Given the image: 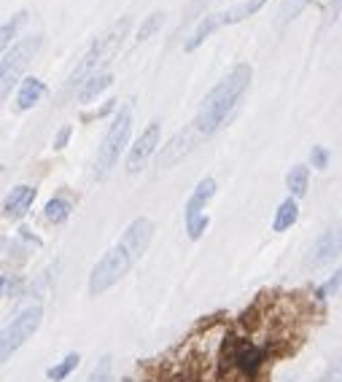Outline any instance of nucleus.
Instances as JSON below:
<instances>
[{"label": "nucleus", "instance_id": "nucleus-1", "mask_svg": "<svg viewBox=\"0 0 342 382\" xmlns=\"http://www.w3.org/2000/svg\"><path fill=\"white\" fill-rule=\"evenodd\" d=\"M151 237H154V224H151L149 218L133 221L119 243L114 245L103 259L94 264V269H92L90 275V293L97 296V293H105L111 286H116L121 277L133 269L135 261L149 250Z\"/></svg>", "mask_w": 342, "mask_h": 382}, {"label": "nucleus", "instance_id": "nucleus-2", "mask_svg": "<svg viewBox=\"0 0 342 382\" xmlns=\"http://www.w3.org/2000/svg\"><path fill=\"white\" fill-rule=\"evenodd\" d=\"M251 73H253L251 65H248V62H240V65H235V68L205 94L202 106H200L197 116H194V127L200 129V135L216 132V129L229 119V113L235 110L240 97L245 94L248 84H251Z\"/></svg>", "mask_w": 342, "mask_h": 382}, {"label": "nucleus", "instance_id": "nucleus-3", "mask_svg": "<svg viewBox=\"0 0 342 382\" xmlns=\"http://www.w3.org/2000/svg\"><path fill=\"white\" fill-rule=\"evenodd\" d=\"M130 25H133V19L130 16H124L119 22H114L108 30L87 49V54L81 57V62L75 65V70L71 73V81H68V89H78L87 78L97 76V73H105V65L111 62V57L116 54L124 44V35L130 32Z\"/></svg>", "mask_w": 342, "mask_h": 382}, {"label": "nucleus", "instance_id": "nucleus-4", "mask_svg": "<svg viewBox=\"0 0 342 382\" xmlns=\"http://www.w3.org/2000/svg\"><path fill=\"white\" fill-rule=\"evenodd\" d=\"M41 46H44V35H28V38L16 41L14 46L3 51V62H0V94H3V100L16 87V81L28 70V65Z\"/></svg>", "mask_w": 342, "mask_h": 382}, {"label": "nucleus", "instance_id": "nucleus-5", "mask_svg": "<svg viewBox=\"0 0 342 382\" xmlns=\"http://www.w3.org/2000/svg\"><path fill=\"white\" fill-rule=\"evenodd\" d=\"M130 129H133V113L130 108L124 106L119 108V113L114 116V122L108 127V132L103 135V143L97 148V162H94V175L97 178H105L111 167L119 162V153L124 151L127 146V138H130Z\"/></svg>", "mask_w": 342, "mask_h": 382}, {"label": "nucleus", "instance_id": "nucleus-6", "mask_svg": "<svg viewBox=\"0 0 342 382\" xmlns=\"http://www.w3.org/2000/svg\"><path fill=\"white\" fill-rule=\"evenodd\" d=\"M41 318H44V310H41V305L25 307V310L16 315L14 321H11V326L3 331V358H8L16 348H22V345H25V342H28V339L38 331Z\"/></svg>", "mask_w": 342, "mask_h": 382}, {"label": "nucleus", "instance_id": "nucleus-7", "mask_svg": "<svg viewBox=\"0 0 342 382\" xmlns=\"http://www.w3.org/2000/svg\"><path fill=\"white\" fill-rule=\"evenodd\" d=\"M216 194V181L213 178H202L197 189L192 191V197L186 202V210H183V218H186V231L192 240H200L202 231L208 229V215H205V205L208 199Z\"/></svg>", "mask_w": 342, "mask_h": 382}, {"label": "nucleus", "instance_id": "nucleus-8", "mask_svg": "<svg viewBox=\"0 0 342 382\" xmlns=\"http://www.w3.org/2000/svg\"><path fill=\"white\" fill-rule=\"evenodd\" d=\"M157 146H159V122H151L149 127L143 129V135L135 140L133 151L127 156V170H130V172H138V170L146 167L151 153L157 151Z\"/></svg>", "mask_w": 342, "mask_h": 382}, {"label": "nucleus", "instance_id": "nucleus-9", "mask_svg": "<svg viewBox=\"0 0 342 382\" xmlns=\"http://www.w3.org/2000/svg\"><path fill=\"white\" fill-rule=\"evenodd\" d=\"M194 132H200L197 127H186V129H181V132H176L173 138L167 140L162 146V151H159V167H173L176 162H181L186 153L194 148Z\"/></svg>", "mask_w": 342, "mask_h": 382}, {"label": "nucleus", "instance_id": "nucleus-10", "mask_svg": "<svg viewBox=\"0 0 342 382\" xmlns=\"http://www.w3.org/2000/svg\"><path fill=\"white\" fill-rule=\"evenodd\" d=\"M340 253H342V229L331 227V229H326L315 240L307 264H310V267H324V264L337 259Z\"/></svg>", "mask_w": 342, "mask_h": 382}, {"label": "nucleus", "instance_id": "nucleus-11", "mask_svg": "<svg viewBox=\"0 0 342 382\" xmlns=\"http://www.w3.org/2000/svg\"><path fill=\"white\" fill-rule=\"evenodd\" d=\"M32 199H35V189L32 186H16L11 189V194L3 202V215L6 218H22L30 210Z\"/></svg>", "mask_w": 342, "mask_h": 382}, {"label": "nucleus", "instance_id": "nucleus-12", "mask_svg": "<svg viewBox=\"0 0 342 382\" xmlns=\"http://www.w3.org/2000/svg\"><path fill=\"white\" fill-rule=\"evenodd\" d=\"M44 89L46 87L41 78H35V76L25 78L22 87H19V94H16V108H19V110H30V108L44 97Z\"/></svg>", "mask_w": 342, "mask_h": 382}, {"label": "nucleus", "instance_id": "nucleus-13", "mask_svg": "<svg viewBox=\"0 0 342 382\" xmlns=\"http://www.w3.org/2000/svg\"><path fill=\"white\" fill-rule=\"evenodd\" d=\"M297 218H299V205H297V199H294V197L283 199L281 208H278V213H275V221H272V229H275V231L291 229V227L297 224Z\"/></svg>", "mask_w": 342, "mask_h": 382}, {"label": "nucleus", "instance_id": "nucleus-14", "mask_svg": "<svg viewBox=\"0 0 342 382\" xmlns=\"http://www.w3.org/2000/svg\"><path fill=\"white\" fill-rule=\"evenodd\" d=\"M264 3H267V0H243V3H238V6H232L229 11H224L221 25H238V22H243V19H248V16L256 14Z\"/></svg>", "mask_w": 342, "mask_h": 382}, {"label": "nucleus", "instance_id": "nucleus-15", "mask_svg": "<svg viewBox=\"0 0 342 382\" xmlns=\"http://www.w3.org/2000/svg\"><path fill=\"white\" fill-rule=\"evenodd\" d=\"M111 81H114V78H111V73H108V70H105V73H97V76H92V78H87V81L78 87V100H81V103H92L97 94L103 92L105 87H111Z\"/></svg>", "mask_w": 342, "mask_h": 382}, {"label": "nucleus", "instance_id": "nucleus-16", "mask_svg": "<svg viewBox=\"0 0 342 382\" xmlns=\"http://www.w3.org/2000/svg\"><path fill=\"white\" fill-rule=\"evenodd\" d=\"M219 25H221V14H219V16L208 14L205 19H202V22H200V25H197V30H194V35L189 38V41H186V46H183V49H186V51H194V49L200 46V44L208 38L210 32L219 27Z\"/></svg>", "mask_w": 342, "mask_h": 382}, {"label": "nucleus", "instance_id": "nucleus-17", "mask_svg": "<svg viewBox=\"0 0 342 382\" xmlns=\"http://www.w3.org/2000/svg\"><path fill=\"white\" fill-rule=\"evenodd\" d=\"M307 178H310V167H307V165H297V167L288 170L286 186H288L291 197H302V194L307 191Z\"/></svg>", "mask_w": 342, "mask_h": 382}, {"label": "nucleus", "instance_id": "nucleus-18", "mask_svg": "<svg viewBox=\"0 0 342 382\" xmlns=\"http://www.w3.org/2000/svg\"><path fill=\"white\" fill-rule=\"evenodd\" d=\"M78 358H81L78 352H68L60 364H54V367L46 371V377H49L51 382H62L65 377H71V374L75 371V367H78Z\"/></svg>", "mask_w": 342, "mask_h": 382}, {"label": "nucleus", "instance_id": "nucleus-19", "mask_svg": "<svg viewBox=\"0 0 342 382\" xmlns=\"http://www.w3.org/2000/svg\"><path fill=\"white\" fill-rule=\"evenodd\" d=\"M44 215H46V221H51V224H62V221L71 215V202L65 197H51L46 202Z\"/></svg>", "mask_w": 342, "mask_h": 382}, {"label": "nucleus", "instance_id": "nucleus-20", "mask_svg": "<svg viewBox=\"0 0 342 382\" xmlns=\"http://www.w3.org/2000/svg\"><path fill=\"white\" fill-rule=\"evenodd\" d=\"M164 25V11H154V14H149L146 19H143V25H140V30H138V41H149L154 32L159 30Z\"/></svg>", "mask_w": 342, "mask_h": 382}, {"label": "nucleus", "instance_id": "nucleus-21", "mask_svg": "<svg viewBox=\"0 0 342 382\" xmlns=\"http://www.w3.org/2000/svg\"><path fill=\"white\" fill-rule=\"evenodd\" d=\"M238 361H240V367H243V371L253 374L256 367H259V352L253 350V348H243V350L238 352Z\"/></svg>", "mask_w": 342, "mask_h": 382}, {"label": "nucleus", "instance_id": "nucleus-22", "mask_svg": "<svg viewBox=\"0 0 342 382\" xmlns=\"http://www.w3.org/2000/svg\"><path fill=\"white\" fill-rule=\"evenodd\" d=\"M25 19H28V11H19V14H16L14 19H11V22H6V25H3V35H0V41H3V46H6V44H8L11 38H14L16 30H19V25H22Z\"/></svg>", "mask_w": 342, "mask_h": 382}, {"label": "nucleus", "instance_id": "nucleus-23", "mask_svg": "<svg viewBox=\"0 0 342 382\" xmlns=\"http://www.w3.org/2000/svg\"><path fill=\"white\" fill-rule=\"evenodd\" d=\"M307 3H310V0H286V3H283V8H281V25H286L288 19H294V16H297Z\"/></svg>", "mask_w": 342, "mask_h": 382}, {"label": "nucleus", "instance_id": "nucleus-24", "mask_svg": "<svg viewBox=\"0 0 342 382\" xmlns=\"http://www.w3.org/2000/svg\"><path fill=\"white\" fill-rule=\"evenodd\" d=\"M87 382H111V358H108V355L94 367V371L90 374V380Z\"/></svg>", "mask_w": 342, "mask_h": 382}, {"label": "nucleus", "instance_id": "nucleus-25", "mask_svg": "<svg viewBox=\"0 0 342 382\" xmlns=\"http://www.w3.org/2000/svg\"><path fill=\"white\" fill-rule=\"evenodd\" d=\"M340 286H342V269H340V272H334V275L329 277L326 283L318 288V299H326V296H331V293H337V291H340Z\"/></svg>", "mask_w": 342, "mask_h": 382}, {"label": "nucleus", "instance_id": "nucleus-26", "mask_svg": "<svg viewBox=\"0 0 342 382\" xmlns=\"http://www.w3.org/2000/svg\"><path fill=\"white\" fill-rule=\"evenodd\" d=\"M310 159H312V165H315V170L329 167V151L324 148V146H315V148L310 151Z\"/></svg>", "mask_w": 342, "mask_h": 382}, {"label": "nucleus", "instance_id": "nucleus-27", "mask_svg": "<svg viewBox=\"0 0 342 382\" xmlns=\"http://www.w3.org/2000/svg\"><path fill=\"white\" fill-rule=\"evenodd\" d=\"M71 132H73V127H71V124H65L60 132H57V138H54V148H57V151H62V148L68 146V138H71Z\"/></svg>", "mask_w": 342, "mask_h": 382}, {"label": "nucleus", "instance_id": "nucleus-28", "mask_svg": "<svg viewBox=\"0 0 342 382\" xmlns=\"http://www.w3.org/2000/svg\"><path fill=\"white\" fill-rule=\"evenodd\" d=\"M340 11H342V0H331L326 11V25H334V22L340 19Z\"/></svg>", "mask_w": 342, "mask_h": 382}, {"label": "nucleus", "instance_id": "nucleus-29", "mask_svg": "<svg viewBox=\"0 0 342 382\" xmlns=\"http://www.w3.org/2000/svg\"><path fill=\"white\" fill-rule=\"evenodd\" d=\"M324 380L326 382H342V358L340 361H334V367H331V371H329Z\"/></svg>", "mask_w": 342, "mask_h": 382}]
</instances>
